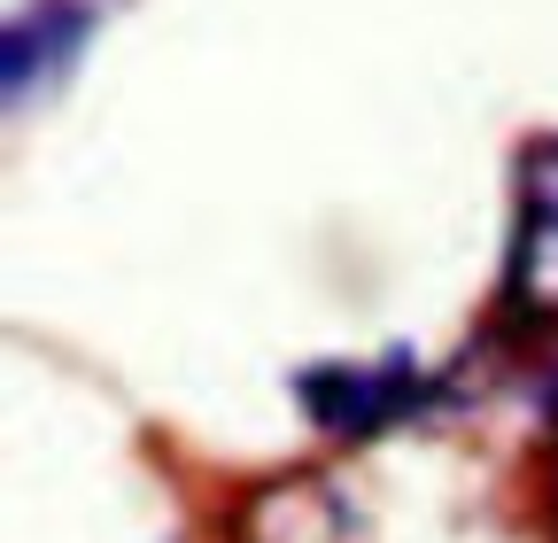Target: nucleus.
Returning <instances> with one entry per match:
<instances>
[{
	"label": "nucleus",
	"mask_w": 558,
	"mask_h": 543,
	"mask_svg": "<svg viewBox=\"0 0 558 543\" xmlns=\"http://www.w3.org/2000/svg\"><path fill=\"white\" fill-rule=\"evenodd\" d=\"M94 32V9L86 0H39L9 24V47H0V79H9V101H32V86H54L70 62H78Z\"/></svg>",
	"instance_id": "2"
},
{
	"label": "nucleus",
	"mask_w": 558,
	"mask_h": 543,
	"mask_svg": "<svg viewBox=\"0 0 558 543\" xmlns=\"http://www.w3.org/2000/svg\"><path fill=\"white\" fill-rule=\"evenodd\" d=\"M550 520H558V458H550Z\"/></svg>",
	"instance_id": "3"
},
{
	"label": "nucleus",
	"mask_w": 558,
	"mask_h": 543,
	"mask_svg": "<svg viewBox=\"0 0 558 543\" xmlns=\"http://www.w3.org/2000/svg\"><path fill=\"white\" fill-rule=\"evenodd\" d=\"M295 396L326 435H349V443L388 435V427L418 420L435 403V388L411 365V350H388L380 365H311V373H295Z\"/></svg>",
	"instance_id": "1"
}]
</instances>
